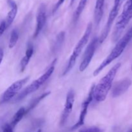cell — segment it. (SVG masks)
<instances>
[{"label": "cell", "mask_w": 132, "mask_h": 132, "mask_svg": "<svg viewBox=\"0 0 132 132\" xmlns=\"http://www.w3.org/2000/svg\"><path fill=\"white\" fill-rule=\"evenodd\" d=\"M128 132H132V128H131V129H130V130H129V131H128Z\"/></svg>", "instance_id": "cell-28"}, {"label": "cell", "mask_w": 132, "mask_h": 132, "mask_svg": "<svg viewBox=\"0 0 132 132\" xmlns=\"http://www.w3.org/2000/svg\"><path fill=\"white\" fill-rule=\"evenodd\" d=\"M3 55H4L3 50H2L1 48H0V65H1V62H2L3 61Z\"/></svg>", "instance_id": "cell-24"}, {"label": "cell", "mask_w": 132, "mask_h": 132, "mask_svg": "<svg viewBox=\"0 0 132 132\" xmlns=\"http://www.w3.org/2000/svg\"><path fill=\"white\" fill-rule=\"evenodd\" d=\"M19 39V32L17 29H14L10 34V39H9V48H12L16 45Z\"/></svg>", "instance_id": "cell-18"}, {"label": "cell", "mask_w": 132, "mask_h": 132, "mask_svg": "<svg viewBox=\"0 0 132 132\" xmlns=\"http://www.w3.org/2000/svg\"><path fill=\"white\" fill-rule=\"evenodd\" d=\"M121 64L117 63L111 68L109 72L95 85L94 90V99L97 102H103L106 99L107 95L111 90L112 83Z\"/></svg>", "instance_id": "cell-1"}, {"label": "cell", "mask_w": 132, "mask_h": 132, "mask_svg": "<svg viewBox=\"0 0 132 132\" xmlns=\"http://www.w3.org/2000/svg\"><path fill=\"white\" fill-rule=\"evenodd\" d=\"M79 132H102V130L97 126H92V127L86 128L81 129Z\"/></svg>", "instance_id": "cell-19"}, {"label": "cell", "mask_w": 132, "mask_h": 132, "mask_svg": "<svg viewBox=\"0 0 132 132\" xmlns=\"http://www.w3.org/2000/svg\"><path fill=\"white\" fill-rule=\"evenodd\" d=\"M131 70H132V66H131Z\"/></svg>", "instance_id": "cell-29"}, {"label": "cell", "mask_w": 132, "mask_h": 132, "mask_svg": "<svg viewBox=\"0 0 132 132\" xmlns=\"http://www.w3.org/2000/svg\"><path fill=\"white\" fill-rule=\"evenodd\" d=\"M87 1L88 0H80L79 3L78 4V6H77L76 10H75L73 15V22L74 24L77 23V21L79 19L81 14L82 13L85 6H86Z\"/></svg>", "instance_id": "cell-16"}, {"label": "cell", "mask_w": 132, "mask_h": 132, "mask_svg": "<svg viewBox=\"0 0 132 132\" xmlns=\"http://www.w3.org/2000/svg\"><path fill=\"white\" fill-rule=\"evenodd\" d=\"M57 59H54V61L52 63L51 65L49 67L48 69L42 75L40 76L38 79L34 81L31 84H30L28 86H27L23 91L21 92L17 96L16 99H15V101H20L23 100V99L28 96L30 94H32V93L35 92L37 91L38 89L40 88L41 86L51 77L52 75L53 72H54L55 70V63H56Z\"/></svg>", "instance_id": "cell-4"}, {"label": "cell", "mask_w": 132, "mask_h": 132, "mask_svg": "<svg viewBox=\"0 0 132 132\" xmlns=\"http://www.w3.org/2000/svg\"><path fill=\"white\" fill-rule=\"evenodd\" d=\"M6 29V23H5V21H2L0 23V37H1L3 33L5 32V30Z\"/></svg>", "instance_id": "cell-22"}, {"label": "cell", "mask_w": 132, "mask_h": 132, "mask_svg": "<svg viewBox=\"0 0 132 132\" xmlns=\"http://www.w3.org/2000/svg\"><path fill=\"white\" fill-rule=\"evenodd\" d=\"M132 39V27L128 30L127 31L126 34L123 36V37H121L118 42L117 43L115 47L113 48V50L111 51L109 55L106 57L105 59H104L103 62L101 63L100 65L94 70L93 73V76L94 77L98 76L101 72H102L103 69L109 65L112 62L116 60L117 58H118L121 54L123 53L124 50L126 48L127 45H128L129 43L131 41Z\"/></svg>", "instance_id": "cell-2"}, {"label": "cell", "mask_w": 132, "mask_h": 132, "mask_svg": "<svg viewBox=\"0 0 132 132\" xmlns=\"http://www.w3.org/2000/svg\"><path fill=\"white\" fill-rule=\"evenodd\" d=\"M36 132H41V129H39V130H37V131H36Z\"/></svg>", "instance_id": "cell-27"}, {"label": "cell", "mask_w": 132, "mask_h": 132, "mask_svg": "<svg viewBox=\"0 0 132 132\" xmlns=\"http://www.w3.org/2000/svg\"><path fill=\"white\" fill-rule=\"evenodd\" d=\"M131 85V81L128 78L124 79L117 82L112 88V96L117 97L125 94Z\"/></svg>", "instance_id": "cell-11"}, {"label": "cell", "mask_w": 132, "mask_h": 132, "mask_svg": "<svg viewBox=\"0 0 132 132\" xmlns=\"http://www.w3.org/2000/svg\"><path fill=\"white\" fill-rule=\"evenodd\" d=\"M92 31V23L90 22V23H89L88 24L82 37L78 41L77 45H76L75 48H73V52H72V54H71L70 57L69 58V60H68L67 66L66 67L65 70L63 72V76L67 75L73 68L77 58H78V57L81 54V52L83 50L84 47L86 46L87 43L88 42V40L90 39Z\"/></svg>", "instance_id": "cell-3"}, {"label": "cell", "mask_w": 132, "mask_h": 132, "mask_svg": "<svg viewBox=\"0 0 132 132\" xmlns=\"http://www.w3.org/2000/svg\"><path fill=\"white\" fill-rule=\"evenodd\" d=\"M121 5H122L121 4L114 2V5H113V8L112 9V10H111L109 14V15H108V21L106 22V24L105 27H104L103 32L101 34V36L99 38V44L103 43L106 40V37H108V34H109L111 30V28H112V24H113L115 19L117 18V15H118Z\"/></svg>", "instance_id": "cell-5"}, {"label": "cell", "mask_w": 132, "mask_h": 132, "mask_svg": "<svg viewBox=\"0 0 132 132\" xmlns=\"http://www.w3.org/2000/svg\"><path fill=\"white\" fill-rule=\"evenodd\" d=\"M7 3L9 6L10 7V10L8 12L6 19L5 20L6 28L11 25L18 14V5L15 1L14 0H7Z\"/></svg>", "instance_id": "cell-13"}, {"label": "cell", "mask_w": 132, "mask_h": 132, "mask_svg": "<svg viewBox=\"0 0 132 132\" xmlns=\"http://www.w3.org/2000/svg\"><path fill=\"white\" fill-rule=\"evenodd\" d=\"M64 36H65V33L64 32H61V33L59 34V35L57 37V41H56V44H57V46H59L61 45L62 43L63 42L64 39Z\"/></svg>", "instance_id": "cell-20"}, {"label": "cell", "mask_w": 132, "mask_h": 132, "mask_svg": "<svg viewBox=\"0 0 132 132\" xmlns=\"http://www.w3.org/2000/svg\"><path fill=\"white\" fill-rule=\"evenodd\" d=\"M3 132H14L13 131V128L12 127L11 125H9V124H6V125L3 126Z\"/></svg>", "instance_id": "cell-23"}, {"label": "cell", "mask_w": 132, "mask_h": 132, "mask_svg": "<svg viewBox=\"0 0 132 132\" xmlns=\"http://www.w3.org/2000/svg\"><path fill=\"white\" fill-rule=\"evenodd\" d=\"M75 101V92L73 90H70L68 92L66 98L65 104H64V109H63V113L61 116L60 119V126H64V124L67 122L68 117L72 113V109H73V103Z\"/></svg>", "instance_id": "cell-9"}, {"label": "cell", "mask_w": 132, "mask_h": 132, "mask_svg": "<svg viewBox=\"0 0 132 132\" xmlns=\"http://www.w3.org/2000/svg\"><path fill=\"white\" fill-rule=\"evenodd\" d=\"M98 43H99V38L94 37L87 46L79 68L81 72H84L88 68L90 62L92 61V59L96 50Z\"/></svg>", "instance_id": "cell-7"}, {"label": "cell", "mask_w": 132, "mask_h": 132, "mask_svg": "<svg viewBox=\"0 0 132 132\" xmlns=\"http://www.w3.org/2000/svg\"><path fill=\"white\" fill-rule=\"evenodd\" d=\"M74 1H75V0H71V1H70V5L71 6V5H73V3H74Z\"/></svg>", "instance_id": "cell-26"}, {"label": "cell", "mask_w": 132, "mask_h": 132, "mask_svg": "<svg viewBox=\"0 0 132 132\" xmlns=\"http://www.w3.org/2000/svg\"><path fill=\"white\" fill-rule=\"evenodd\" d=\"M95 86V84H93V85H92L90 91H89L87 98H86V99L84 101L83 103H82V109H81V112H80L78 121L71 128V130H76V129H77L78 128L82 126V125H84V123H85V117H86V115H87L89 105H90V103H92V101L93 99H94V90Z\"/></svg>", "instance_id": "cell-8"}, {"label": "cell", "mask_w": 132, "mask_h": 132, "mask_svg": "<svg viewBox=\"0 0 132 132\" xmlns=\"http://www.w3.org/2000/svg\"><path fill=\"white\" fill-rule=\"evenodd\" d=\"M125 1V0H114V1H116V2H118V3H121V4L123 3V2Z\"/></svg>", "instance_id": "cell-25"}, {"label": "cell", "mask_w": 132, "mask_h": 132, "mask_svg": "<svg viewBox=\"0 0 132 132\" xmlns=\"http://www.w3.org/2000/svg\"><path fill=\"white\" fill-rule=\"evenodd\" d=\"M46 21V9L44 5H41L39 6L36 17V27L35 28L34 33L33 34V38H37V36L41 32L43 28L45 27Z\"/></svg>", "instance_id": "cell-10"}, {"label": "cell", "mask_w": 132, "mask_h": 132, "mask_svg": "<svg viewBox=\"0 0 132 132\" xmlns=\"http://www.w3.org/2000/svg\"><path fill=\"white\" fill-rule=\"evenodd\" d=\"M30 79V77H26L24 78L19 79L12 84L5 92L2 95L1 100V104L5 103L12 99L23 88V86L27 83Z\"/></svg>", "instance_id": "cell-6"}, {"label": "cell", "mask_w": 132, "mask_h": 132, "mask_svg": "<svg viewBox=\"0 0 132 132\" xmlns=\"http://www.w3.org/2000/svg\"><path fill=\"white\" fill-rule=\"evenodd\" d=\"M34 54V46L32 43L28 44L26 50L25 55L21 59L20 62V70L21 72H23L25 70L26 67L28 65L31 57Z\"/></svg>", "instance_id": "cell-14"}, {"label": "cell", "mask_w": 132, "mask_h": 132, "mask_svg": "<svg viewBox=\"0 0 132 132\" xmlns=\"http://www.w3.org/2000/svg\"><path fill=\"white\" fill-rule=\"evenodd\" d=\"M105 0H96L94 8V21L96 27H98L101 21L104 13V7Z\"/></svg>", "instance_id": "cell-12"}, {"label": "cell", "mask_w": 132, "mask_h": 132, "mask_svg": "<svg viewBox=\"0 0 132 132\" xmlns=\"http://www.w3.org/2000/svg\"><path fill=\"white\" fill-rule=\"evenodd\" d=\"M50 94H51L50 92H46L41 94L40 96L37 97L36 99H34L33 101H32L30 102V103L29 104V105L27 107V108H25V115L28 114L29 112H30L34 108H35L37 105H38L39 103L41 101L43 100V99H45V98H46L47 96H48Z\"/></svg>", "instance_id": "cell-15"}, {"label": "cell", "mask_w": 132, "mask_h": 132, "mask_svg": "<svg viewBox=\"0 0 132 132\" xmlns=\"http://www.w3.org/2000/svg\"><path fill=\"white\" fill-rule=\"evenodd\" d=\"M64 1H65V0H58L57 2L56 3V4H55V6H54V7L53 8V10H52L53 14H54L57 11L58 9H59V7H60L62 5H63V3H64Z\"/></svg>", "instance_id": "cell-21"}, {"label": "cell", "mask_w": 132, "mask_h": 132, "mask_svg": "<svg viewBox=\"0 0 132 132\" xmlns=\"http://www.w3.org/2000/svg\"><path fill=\"white\" fill-rule=\"evenodd\" d=\"M25 108L24 107H21V108H19L18 111H17L16 113H15L14 116H13L12 120L11 121V123H10V125H11L12 127L14 128L23 119V117L24 116H25Z\"/></svg>", "instance_id": "cell-17"}]
</instances>
